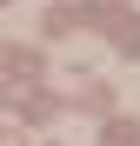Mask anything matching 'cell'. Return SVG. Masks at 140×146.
<instances>
[{"mask_svg": "<svg viewBox=\"0 0 140 146\" xmlns=\"http://www.w3.org/2000/svg\"><path fill=\"white\" fill-rule=\"evenodd\" d=\"M0 146H20V133H7V126H0Z\"/></svg>", "mask_w": 140, "mask_h": 146, "instance_id": "cell-3", "label": "cell"}, {"mask_svg": "<svg viewBox=\"0 0 140 146\" xmlns=\"http://www.w3.org/2000/svg\"><path fill=\"white\" fill-rule=\"evenodd\" d=\"M133 139H140V126H127V119H120V126H107V133H100V146H133Z\"/></svg>", "mask_w": 140, "mask_h": 146, "instance_id": "cell-2", "label": "cell"}, {"mask_svg": "<svg viewBox=\"0 0 140 146\" xmlns=\"http://www.w3.org/2000/svg\"><path fill=\"white\" fill-rule=\"evenodd\" d=\"M0 66H7V73H33V53H27V46H0Z\"/></svg>", "mask_w": 140, "mask_h": 146, "instance_id": "cell-1", "label": "cell"}]
</instances>
